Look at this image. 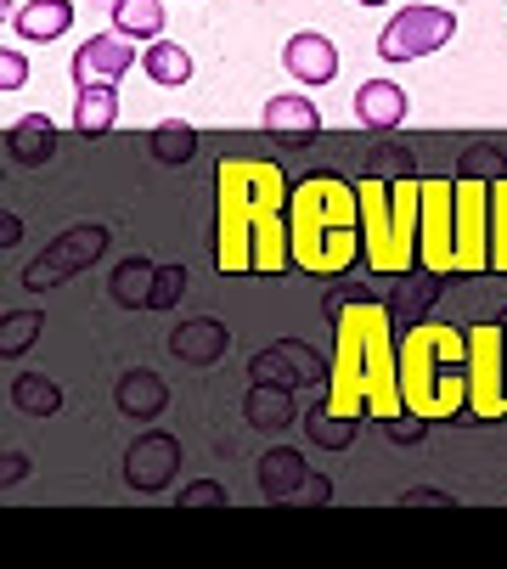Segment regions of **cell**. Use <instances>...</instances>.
<instances>
[{
  "label": "cell",
  "mask_w": 507,
  "mask_h": 569,
  "mask_svg": "<svg viewBox=\"0 0 507 569\" xmlns=\"http://www.w3.org/2000/svg\"><path fill=\"white\" fill-rule=\"evenodd\" d=\"M282 68L299 79V86H332V79H338V46L327 34L305 29V34H294L282 46Z\"/></svg>",
  "instance_id": "8fae6325"
},
{
  "label": "cell",
  "mask_w": 507,
  "mask_h": 569,
  "mask_svg": "<svg viewBox=\"0 0 507 569\" xmlns=\"http://www.w3.org/2000/svg\"><path fill=\"white\" fill-rule=\"evenodd\" d=\"M51 119L46 113H29V119H18L12 130H7V147H12V158H23V164H40V158H51Z\"/></svg>",
  "instance_id": "ac0fdd59"
},
{
  "label": "cell",
  "mask_w": 507,
  "mask_h": 569,
  "mask_svg": "<svg viewBox=\"0 0 507 569\" xmlns=\"http://www.w3.org/2000/svg\"><path fill=\"white\" fill-rule=\"evenodd\" d=\"M260 124H266L277 141H288V147H310V141L321 136V113H316V102H310V97H299V91L271 97V102H266V113H260Z\"/></svg>",
  "instance_id": "7c38bea8"
},
{
  "label": "cell",
  "mask_w": 507,
  "mask_h": 569,
  "mask_svg": "<svg viewBox=\"0 0 507 569\" xmlns=\"http://www.w3.org/2000/svg\"><path fill=\"white\" fill-rule=\"evenodd\" d=\"M400 400L417 423L468 412V333L451 321H411L400 333Z\"/></svg>",
  "instance_id": "277c9868"
},
{
  "label": "cell",
  "mask_w": 507,
  "mask_h": 569,
  "mask_svg": "<svg viewBox=\"0 0 507 569\" xmlns=\"http://www.w3.org/2000/svg\"><path fill=\"white\" fill-rule=\"evenodd\" d=\"M141 73L152 79V86L176 91V86H187V79H192V51L158 34V40H147V46H141Z\"/></svg>",
  "instance_id": "9a60e30c"
},
{
  "label": "cell",
  "mask_w": 507,
  "mask_h": 569,
  "mask_svg": "<svg viewBox=\"0 0 507 569\" xmlns=\"http://www.w3.org/2000/svg\"><path fill=\"white\" fill-rule=\"evenodd\" d=\"M119 124V86H91L73 102V136H108Z\"/></svg>",
  "instance_id": "2e32d148"
},
{
  "label": "cell",
  "mask_w": 507,
  "mask_h": 569,
  "mask_svg": "<svg viewBox=\"0 0 507 569\" xmlns=\"http://www.w3.org/2000/svg\"><path fill=\"white\" fill-rule=\"evenodd\" d=\"M288 249H294V266L310 277H345L356 254H367L356 181L305 176L288 198Z\"/></svg>",
  "instance_id": "3957f363"
},
{
  "label": "cell",
  "mask_w": 507,
  "mask_h": 569,
  "mask_svg": "<svg viewBox=\"0 0 507 569\" xmlns=\"http://www.w3.org/2000/svg\"><path fill=\"white\" fill-rule=\"evenodd\" d=\"M468 412L485 423L507 418V328L501 321L468 328Z\"/></svg>",
  "instance_id": "8992f818"
},
{
  "label": "cell",
  "mask_w": 507,
  "mask_h": 569,
  "mask_svg": "<svg viewBox=\"0 0 507 569\" xmlns=\"http://www.w3.org/2000/svg\"><path fill=\"white\" fill-rule=\"evenodd\" d=\"M136 62H141L136 40H130V34H119V29H102V34H91V40H84V46L73 51L68 79H73V91H91V86H119V79H125Z\"/></svg>",
  "instance_id": "30bf717a"
},
{
  "label": "cell",
  "mask_w": 507,
  "mask_h": 569,
  "mask_svg": "<svg viewBox=\"0 0 507 569\" xmlns=\"http://www.w3.org/2000/svg\"><path fill=\"white\" fill-rule=\"evenodd\" d=\"M113 29L130 40H158L163 34V0H108Z\"/></svg>",
  "instance_id": "e0dca14e"
},
{
  "label": "cell",
  "mask_w": 507,
  "mask_h": 569,
  "mask_svg": "<svg viewBox=\"0 0 507 569\" xmlns=\"http://www.w3.org/2000/svg\"><path fill=\"white\" fill-rule=\"evenodd\" d=\"M501 328H507V321H501Z\"/></svg>",
  "instance_id": "603a6c76"
},
{
  "label": "cell",
  "mask_w": 507,
  "mask_h": 569,
  "mask_svg": "<svg viewBox=\"0 0 507 569\" xmlns=\"http://www.w3.org/2000/svg\"><path fill=\"white\" fill-rule=\"evenodd\" d=\"M457 277H490V181L457 176Z\"/></svg>",
  "instance_id": "9c48e42d"
},
{
  "label": "cell",
  "mask_w": 507,
  "mask_h": 569,
  "mask_svg": "<svg viewBox=\"0 0 507 569\" xmlns=\"http://www.w3.org/2000/svg\"><path fill=\"white\" fill-rule=\"evenodd\" d=\"M361 198V242H367V266L378 277H411L422 271L417 254V226H422V181L400 176V181H356Z\"/></svg>",
  "instance_id": "5b68a950"
},
{
  "label": "cell",
  "mask_w": 507,
  "mask_h": 569,
  "mask_svg": "<svg viewBox=\"0 0 507 569\" xmlns=\"http://www.w3.org/2000/svg\"><path fill=\"white\" fill-rule=\"evenodd\" d=\"M73 23V0H23V12L12 18V34L23 46H51Z\"/></svg>",
  "instance_id": "4fadbf2b"
},
{
  "label": "cell",
  "mask_w": 507,
  "mask_h": 569,
  "mask_svg": "<svg viewBox=\"0 0 507 569\" xmlns=\"http://www.w3.org/2000/svg\"><path fill=\"white\" fill-rule=\"evenodd\" d=\"M451 34H457V12L451 7H406V12H395L384 23L378 57L384 62H417V57L451 46Z\"/></svg>",
  "instance_id": "ba28073f"
},
{
  "label": "cell",
  "mask_w": 507,
  "mask_h": 569,
  "mask_svg": "<svg viewBox=\"0 0 507 569\" xmlns=\"http://www.w3.org/2000/svg\"><path fill=\"white\" fill-rule=\"evenodd\" d=\"M490 277H507V176L490 181Z\"/></svg>",
  "instance_id": "ffe728a7"
},
{
  "label": "cell",
  "mask_w": 507,
  "mask_h": 569,
  "mask_svg": "<svg viewBox=\"0 0 507 569\" xmlns=\"http://www.w3.org/2000/svg\"><path fill=\"white\" fill-rule=\"evenodd\" d=\"M356 119L367 130H400L406 124V91L395 86V79H367V86L356 91Z\"/></svg>",
  "instance_id": "5bb4252c"
},
{
  "label": "cell",
  "mask_w": 507,
  "mask_h": 569,
  "mask_svg": "<svg viewBox=\"0 0 507 569\" xmlns=\"http://www.w3.org/2000/svg\"><path fill=\"white\" fill-rule=\"evenodd\" d=\"M356 7H384V0H356Z\"/></svg>",
  "instance_id": "7402d4cb"
},
{
  "label": "cell",
  "mask_w": 507,
  "mask_h": 569,
  "mask_svg": "<svg viewBox=\"0 0 507 569\" xmlns=\"http://www.w3.org/2000/svg\"><path fill=\"white\" fill-rule=\"evenodd\" d=\"M417 254L429 277L457 271V176L422 181V226H417Z\"/></svg>",
  "instance_id": "52a82bcc"
},
{
  "label": "cell",
  "mask_w": 507,
  "mask_h": 569,
  "mask_svg": "<svg viewBox=\"0 0 507 569\" xmlns=\"http://www.w3.org/2000/svg\"><path fill=\"white\" fill-rule=\"evenodd\" d=\"M288 176L271 158H220L215 170V260L226 277H282L288 249Z\"/></svg>",
  "instance_id": "6da1fadb"
},
{
  "label": "cell",
  "mask_w": 507,
  "mask_h": 569,
  "mask_svg": "<svg viewBox=\"0 0 507 569\" xmlns=\"http://www.w3.org/2000/svg\"><path fill=\"white\" fill-rule=\"evenodd\" d=\"M192 152H198V136H192L187 119H163L152 130V158H158V164H187Z\"/></svg>",
  "instance_id": "d6986e66"
},
{
  "label": "cell",
  "mask_w": 507,
  "mask_h": 569,
  "mask_svg": "<svg viewBox=\"0 0 507 569\" xmlns=\"http://www.w3.org/2000/svg\"><path fill=\"white\" fill-rule=\"evenodd\" d=\"M23 86H29V57L18 46H7L0 51V91H23Z\"/></svg>",
  "instance_id": "44dd1931"
},
{
  "label": "cell",
  "mask_w": 507,
  "mask_h": 569,
  "mask_svg": "<svg viewBox=\"0 0 507 569\" xmlns=\"http://www.w3.org/2000/svg\"><path fill=\"white\" fill-rule=\"evenodd\" d=\"M327 412L332 418H411L400 400V339L395 316L378 299L332 305V367H327Z\"/></svg>",
  "instance_id": "7a4b0ae2"
}]
</instances>
